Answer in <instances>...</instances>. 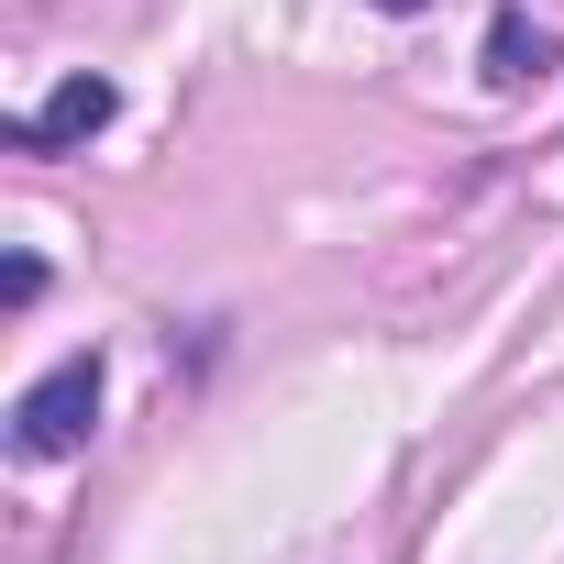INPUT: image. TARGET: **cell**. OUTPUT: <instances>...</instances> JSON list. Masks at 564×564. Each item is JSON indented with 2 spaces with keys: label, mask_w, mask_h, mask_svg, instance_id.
<instances>
[{
  "label": "cell",
  "mask_w": 564,
  "mask_h": 564,
  "mask_svg": "<svg viewBox=\"0 0 564 564\" xmlns=\"http://www.w3.org/2000/svg\"><path fill=\"white\" fill-rule=\"evenodd\" d=\"M100 388H111L100 344H89V355H67V366H45V377L12 399V454H23V465H56V454H78V443L100 432Z\"/></svg>",
  "instance_id": "1"
},
{
  "label": "cell",
  "mask_w": 564,
  "mask_h": 564,
  "mask_svg": "<svg viewBox=\"0 0 564 564\" xmlns=\"http://www.w3.org/2000/svg\"><path fill=\"white\" fill-rule=\"evenodd\" d=\"M111 111H122V89H111L100 67H78V78H56V89H45V111H23V122H12V144H23V155H67V144L111 133Z\"/></svg>",
  "instance_id": "2"
},
{
  "label": "cell",
  "mask_w": 564,
  "mask_h": 564,
  "mask_svg": "<svg viewBox=\"0 0 564 564\" xmlns=\"http://www.w3.org/2000/svg\"><path fill=\"white\" fill-rule=\"evenodd\" d=\"M542 67H553V23L520 12V0H498V12H487V45H476V78H487V89H531Z\"/></svg>",
  "instance_id": "3"
},
{
  "label": "cell",
  "mask_w": 564,
  "mask_h": 564,
  "mask_svg": "<svg viewBox=\"0 0 564 564\" xmlns=\"http://www.w3.org/2000/svg\"><path fill=\"white\" fill-rule=\"evenodd\" d=\"M45 300V254H12V265H0V311H34Z\"/></svg>",
  "instance_id": "4"
},
{
  "label": "cell",
  "mask_w": 564,
  "mask_h": 564,
  "mask_svg": "<svg viewBox=\"0 0 564 564\" xmlns=\"http://www.w3.org/2000/svg\"><path fill=\"white\" fill-rule=\"evenodd\" d=\"M366 12H388V23H410V12H432V0H366Z\"/></svg>",
  "instance_id": "5"
}]
</instances>
